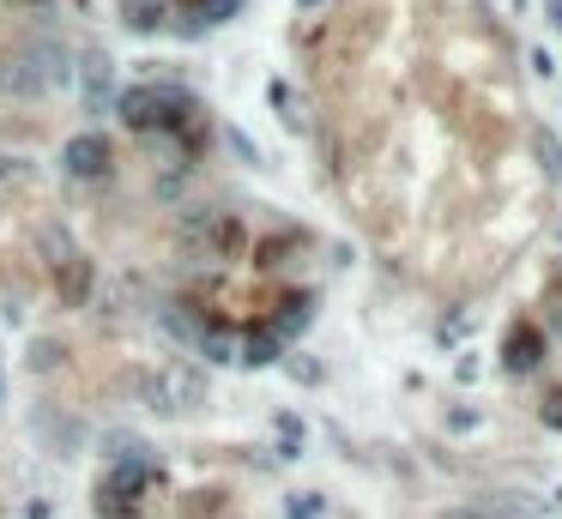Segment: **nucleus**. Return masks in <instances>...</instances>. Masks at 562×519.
I'll return each instance as SVG.
<instances>
[{"mask_svg":"<svg viewBox=\"0 0 562 519\" xmlns=\"http://www.w3.org/2000/svg\"><path fill=\"white\" fill-rule=\"evenodd\" d=\"M164 0H121V19H128V31H157L164 25Z\"/></svg>","mask_w":562,"mask_h":519,"instance_id":"obj_8","label":"nucleus"},{"mask_svg":"<svg viewBox=\"0 0 562 519\" xmlns=\"http://www.w3.org/2000/svg\"><path fill=\"white\" fill-rule=\"evenodd\" d=\"M0 92H13V97H43L49 92V79H43L37 55H13V61H0Z\"/></svg>","mask_w":562,"mask_h":519,"instance_id":"obj_4","label":"nucleus"},{"mask_svg":"<svg viewBox=\"0 0 562 519\" xmlns=\"http://www.w3.org/2000/svg\"><path fill=\"white\" fill-rule=\"evenodd\" d=\"M61 266H67V273H55V285H61V302H85V290H92V260L67 254Z\"/></svg>","mask_w":562,"mask_h":519,"instance_id":"obj_7","label":"nucleus"},{"mask_svg":"<svg viewBox=\"0 0 562 519\" xmlns=\"http://www.w3.org/2000/svg\"><path fill=\"white\" fill-rule=\"evenodd\" d=\"M278 309H285V326H278V338L297 333V326H309V297H285Z\"/></svg>","mask_w":562,"mask_h":519,"instance_id":"obj_9","label":"nucleus"},{"mask_svg":"<svg viewBox=\"0 0 562 519\" xmlns=\"http://www.w3.org/2000/svg\"><path fill=\"white\" fill-rule=\"evenodd\" d=\"M200 351H206L212 363H230L236 345H230V333H200Z\"/></svg>","mask_w":562,"mask_h":519,"instance_id":"obj_11","label":"nucleus"},{"mask_svg":"<svg viewBox=\"0 0 562 519\" xmlns=\"http://www.w3.org/2000/svg\"><path fill=\"white\" fill-rule=\"evenodd\" d=\"M290 519H321V495H297V502H290Z\"/></svg>","mask_w":562,"mask_h":519,"instance_id":"obj_14","label":"nucleus"},{"mask_svg":"<svg viewBox=\"0 0 562 519\" xmlns=\"http://www.w3.org/2000/svg\"><path fill=\"white\" fill-rule=\"evenodd\" d=\"M538 357H545V338H538V326H514V338H509V369H514V375H526V369H538Z\"/></svg>","mask_w":562,"mask_h":519,"instance_id":"obj_6","label":"nucleus"},{"mask_svg":"<svg viewBox=\"0 0 562 519\" xmlns=\"http://www.w3.org/2000/svg\"><path fill=\"white\" fill-rule=\"evenodd\" d=\"M0 182H25V164L19 157H0Z\"/></svg>","mask_w":562,"mask_h":519,"instance_id":"obj_16","label":"nucleus"},{"mask_svg":"<svg viewBox=\"0 0 562 519\" xmlns=\"http://www.w3.org/2000/svg\"><path fill=\"white\" fill-rule=\"evenodd\" d=\"M447 519H521V514H497V507H459V514H447Z\"/></svg>","mask_w":562,"mask_h":519,"instance_id":"obj_15","label":"nucleus"},{"mask_svg":"<svg viewBox=\"0 0 562 519\" xmlns=\"http://www.w3.org/2000/svg\"><path fill=\"white\" fill-rule=\"evenodd\" d=\"M145 478H152V466H145V459H121V466L104 478V490H97V495H104L97 507H104V514H133V507H140L133 495L145 490Z\"/></svg>","mask_w":562,"mask_h":519,"instance_id":"obj_3","label":"nucleus"},{"mask_svg":"<svg viewBox=\"0 0 562 519\" xmlns=\"http://www.w3.org/2000/svg\"><path fill=\"white\" fill-rule=\"evenodd\" d=\"M242 13V0H188V37H200V31H212V25H224V19H236Z\"/></svg>","mask_w":562,"mask_h":519,"instance_id":"obj_5","label":"nucleus"},{"mask_svg":"<svg viewBox=\"0 0 562 519\" xmlns=\"http://www.w3.org/2000/svg\"><path fill=\"white\" fill-rule=\"evenodd\" d=\"M538 411H545V423H550V429H562V387H550Z\"/></svg>","mask_w":562,"mask_h":519,"instance_id":"obj_13","label":"nucleus"},{"mask_svg":"<svg viewBox=\"0 0 562 519\" xmlns=\"http://www.w3.org/2000/svg\"><path fill=\"white\" fill-rule=\"evenodd\" d=\"M182 116H188V97L170 92V85H133V92L121 97V121H128V128H140V133L176 128Z\"/></svg>","mask_w":562,"mask_h":519,"instance_id":"obj_1","label":"nucleus"},{"mask_svg":"<svg viewBox=\"0 0 562 519\" xmlns=\"http://www.w3.org/2000/svg\"><path fill=\"white\" fill-rule=\"evenodd\" d=\"M109 140L104 133H79V140H67L61 145V169L67 176H79V182H97V176H109Z\"/></svg>","mask_w":562,"mask_h":519,"instance_id":"obj_2","label":"nucleus"},{"mask_svg":"<svg viewBox=\"0 0 562 519\" xmlns=\"http://www.w3.org/2000/svg\"><path fill=\"white\" fill-rule=\"evenodd\" d=\"M273 357H278V333H261V338H249L242 363H273Z\"/></svg>","mask_w":562,"mask_h":519,"instance_id":"obj_10","label":"nucleus"},{"mask_svg":"<svg viewBox=\"0 0 562 519\" xmlns=\"http://www.w3.org/2000/svg\"><path fill=\"white\" fill-rule=\"evenodd\" d=\"M550 326H557V333H562V290H557V297H550Z\"/></svg>","mask_w":562,"mask_h":519,"instance_id":"obj_17","label":"nucleus"},{"mask_svg":"<svg viewBox=\"0 0 562 519\" xmlns=\"http://www.w3.org/2000/svg\"><path fill=\"white\" fill-rule=\"evenodd\" d=\"M538 164H545V176H562V145L550 133H538Z\"/></svg>","mask_w":562,"mask_h":519,"instance_id":"obj_12","label":"nucleus"},{"mask_svg":"<svg viewBox=\"0 0 562 519\" xmlns=\"http://www.w3.org/2000/svg\"><path fill=\"white\" fill-rule=\"evenodd\" d=\"M545 19H550V25L562 31V0H550V7H545Z\"/></svg>","mask_w":562,"mask_h":519,"instance_id":"obj_18","label":"nucleus"}]
</instances>
